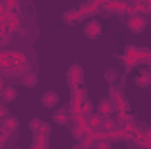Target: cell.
Returning <instances> with one entry per match:
<instances>
[{"mask_svg":"<svg viewBox=\"0 0 151 149\" xmlns=\"http://www.w3.org/2000/svg\"><path fill=\"white\" fill-rule=\"evenodd\" d=\"M128 28H130V32H134V34H141L144 28H146V19L141 16V14H132L130 18H128Z\"/></svg>","mask_w":151,"mask_h":149,"instance_id":"1","label":"cell"},{"mask_svg":"<svg viewBox=\"0 0 151 149\" xmlns=\"http://www.w3.org/2000/svg\"><path fill=\"white\" fill-rule=\"evenodd\" d=\"M100 32H102V27H100V23H99L97 19H93V21L86 23V27H84V34H86L90 39L99 37V35H100Z\"/></svg>","mask_w":151,"mask_h":149,"instance_id":"2","label":"cell"},{"mask_svg":"<svg viewBox=\"0 0 151 149\" xmlns=\"http://www.w3.org/2000/svg\"><path fill=\"white\" fill-rule=\"evenodd\" d=\"M58 95H56V91H46L44 95H42V98H40V102H42V105L44 107H47V109H51V107H55L56 104H58Z\"/></svg>","mask_w":151,"mask_h":149,"instance_id":"3","label":"cell"},{"mask_svg":"<svg viewBox=\"0 0 151 149\" xmlns=\"http://www.w3.org/2000/svg\"><path fill=\"white\" fill-rule=\"evenodd\" d=\"M16 128H18V119H16V117H9V116H7V117L4 119V126H2V132L9 135V133H11V132H14Z\"/></svg>","mask_w":151,"mask_h":149,"instance_id":"4","label":"cell"},{"mask_svg":"<svg viewBox=\"0 0 151 149\" xmlns=\"http://www.w3.org/2000/svg\"><path fill=\"white\" fill-rule=\"evenodd\" d=\"M135 84L141 86V88H146V86H151V74L148 70H142L141 74L135 77Z\"/></svg>","mask_w":151,"mask_h":149,"instance_id":"5","label":"cell"},{"mask_svg":"<svg viewBox=\"0 0 151 149\" xmlns=\"http://www.w3.org/2000/svg\"><path fill=\"white\" fill-rule=\"evenodd\" d=\"M16 97H18V90L14 86H5L2 90V98H5V102H12L16 100Z\"/></svg>","mask_w":151,"mask_h":149,"instance_id":"6","label":"cell"},{"mask_svg":"<svg viewBox=\"0 0 151 149\" xmlns=\"http://www.w3.org/2000/svg\"><path fill=\"white\" fill-rule=\"evenodd\" d=\"M111 112H113V104H111L107 98L100 100V104H99V114H100V116H107V114H111Z\"/></svg>","mask_w":151,"mask_h":149,"instance_id":"7","label":"cell"},{"mask_svg":"<svg viewBox=\"0 0 151 149\" xmlns=\"http://www.w3.org/2000/svg\"><path fill=\"white\" fill-rule=\"evenodd\" d=\"M23 84H25L27 88H35V86H37V75L32 74V72L25 74L23 75Z\"/></svg>","mask_w":151,"mask_h":149,"instance_id":"8","label":"cell"},{"mask_svg":"<svg viewBox=\"0 0 151 149\" xmlns=\"http://www.w3.org/2000/svg\"><path fill=\"white\" fill-rule=\"evenodd\" d=\"M102 130L104 132H114V128H116V123H114L113 119H109V117H106V119H102Z\"/></svg>","mask_w":151,"mask_h":149,"instance_id":"9","label":"cell"},{"mask_svg":"<svg viewBox=\"0 0 151 149\" xmlns=\"http://www.w3.org/2000/svg\"><path fill=\"white\" fill-rule=\"evenodd\" d=\"M53 119H55V123H58V125H65L67 121H69V117H67V114L65 112H55V116H53Z\"/></svg>","mask_w":151,"mask_h":149,"instance_id":"10","label":"cell"},{"mask_svg":"<svg viewBox=\"0 0 151 149\" xmlns=\"http://www.w3.org/2000/svg\"><path fill=\"white\" fill-rule=\"evenodd\" d=\"M42 126H46V125H44V123H42L40 119H32V121H30V130H32V132H39V130H44ZM44 132H47V130H44Z\"/></svg>","mask_w":151,"mask_h":149,"instance_id":"11","label":"cell"},{"mask_svg":"<svg viewBox=\"0 0 151 149\" xmlns=\"http://www.w3.org/2000/svg\"><path fill=\"white\" fill-rule=\"evenodd\" d=\"M95 149H111V142H109L107 139H102V140H99V142H97Z\"/></svg>","mask_w":151,"mask_h":149,"instance_id":"12","label":"cell"},{"mask_svg":"<svg viewBox=\"0 0 151 149\" xmlns=\"http://www.w3.org/2000/svg\"><path fill=\"white\" fill-rule=\"evenodd\" d=\"M7 114H9V109L5 107V105H0V117H7Z\"/></svg>","mask_w":151,"mask_h":149,"instance_id":"13","label":"cell"},{"mask_svg":"<svg viewBox=\"0 0 151 149\" xmlns=\"http://www.w3.org/2000/svg\"><path fill=\"white\" fill-rule=\"evenodd\" d=\"M86 142H83V148L88 149V148H93V142H91V139H84Z\"/></svg>","mask_w":151,"mask_h":149,"instance_id":"14","label":"cell"},{"mask_svg":"<svg viewBox=\"0 0 151 149\" xmlns=\"http://www.w3.org/2000/svg\"><path fill=\"white\" fill-rule=\"evenodd\" d=\"M5 137H7V133H4V132H0V146L4 144V140H5Z\"/></svg>","mask_w":151,"mask_h":149,"instance_id":"15","label":"cell"},{"mask_svg":"<svg viewBox=\"0 0 151 149\" xmlns=\"http://www.w3.org/2000/svg\"><path fill=\"white\" fill-rule=\"evenodd\" d=\"M88 109L91 111V104H88V102H84V111H88Z\"/></svg>","mask_w":151,"mask_h":149,"instance_id":"16","label":"cell"},{"mask_svg":"<svg viewBox=\"0 0 151 149\" xmlns=\"http://www.w3.org/2000/svg\"><path fill=\"white\" fill-rule=\"evenodd\" d=\"M72 149H84V148H83V144H76V146H72Z\"/></svg>","mask_w":151,"mask_h":149,"instance_id":"17","label":"cell"},{"mask_svg":"<svg viewBox=\"0 0 151 149\" xmlns=\"http://www.w3.org/2000/svg\"><path fill=\"white\" fill-rule=\"evenodd\" d=\"M107 79H109V81H113V79H114V74H113V72H109V74H107Z\"/></svg>","mask_w":151,"mask_h":149,"instance_id":"18","label":"cell"},{"mask_svg":"<svg viewBox=\"0 0 151 149\" xmlns=\"http://www.w3.org/2000/svg\"><path fill=\"white\" fill-rule=\"evenodd\" d=\"M14 149H19V148H14Z\"/></svg>","mask_w":151,"mask_h":149,"instance_id":"19","label":"cell"}]
</instances>
